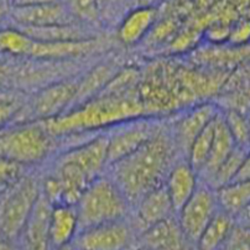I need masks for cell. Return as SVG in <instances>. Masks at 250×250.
Here are the masks:
<instances>
[{"mask_svg":"<svg viewBox=\"0 0 250 250\" xmlns=\"http://www.w3.org/2000/svg\"><path fill=\"white\" fill-rule=\"evenodd\" d=\"M176 143L173 135L160 129L143 147L112 167V180L126 201L138 205L145 194L165 185L172 168Z\"/></svg>","mask_w":250,"mask_h":250,"instance_id":"obj_1","label":"cell"},{"mask_svg":"<svg viewBox=\"0 0 250 250\" xmlns=\"http://www.w3.org/2000/svg\"><path fill=\"white\" fill-rule=\"evenodd\" d=\"M144 110V103L131 93L98 96L59 117L42 120L41 125L53 138L140 119Z\"/></svg>","mask_w":250,"mask_h":250,"instance_id":"obj_2","label":"cell"},{"mask_svg":"<svg viewBox=\"0 0 250 250\" xmlns=\"http://www.w3.org/2000/svg\"><path fill=\"white\" fill-rule=\"evenodd\" d=\"M126 201L110 177L101 176L87 187L78 202V233L101 224L123 221L128 210Z\"/></svg>","mask_w":250,"mask_h":250,"instance_id":"obj_3","label":"cell"},{"mask_svg":"<svg viewBox=\"0 0 250 250\" xmlns=\"http://www.w3.org/2000/svg\"><path fill=\"white\" fill-rule=\"evenodd\" d=\"M52 136L41 123L26 125L0 135V159L15 164L39 163L47 156Z\"/></svg>","mask_w":250,"mask_h":250,"instance_id":"obj_4","label":"cell"},{"mask_svg":"<svg viewBox=\"0 0 250 250\" xmlns=\"http://www.w3.org/2000/svg\"><path fill=\"white\" fill-rule=\"evenodd\" d=\"M40 194L38 182L32 178H26L0 203V231L5 239H15L22 234Z\"/></svg>","mask_w":250,"mask_h":250,"instance_id":"obj_5","label":"cell"},{"mask_svg":"<svg viewBox=\"0 0 250 250\" xmlns=\"http://www.w3.org/2000/svg\"><path fill=\"white\" fill-rule=\"evenodd\" d=\"M218 210L216 191L202 182L188 202L177 213L178 226L194 249L201 234Z\"/></svg>","mask_w":250,"mask_h":250,"instance_id":"obj_6","label":"cell"},{"mask_svg":"<svg viewBox=\"0 0 250 250\" xmlns=\"http://www.w3.org/2000/svg\"><path fill=\"white\" fill-rule=\"evenodd\" d=\"M156 124L139 119L123 123V128L108 135V167L130 156L160 131Z\"/></svg>","mask_w":250,"mask_h":250,"instance_id":"obj_7","label":"cell"},{"mask_svg":"<svg viewBox=\"0 0 250 250\" xmlns=\"http://www.w3.org/2000/svg\"><path fill=\"white\" fill-rule=\"evenodd\" d=\"M131 243V228L124 221H118L80 231L72 247L75 250H129Z\"/></svg>","mask_w":250,"mask_h":250,"instance_id":"obj_8","label":"cell"},{"mask_svg":"<svg viewBox=\"0 0 250 250\" xmlns=\"http://www.w3.org/2000/svg\"><path fill=\"white\" fill-rule=\"evenodd\" d=\"M59 160L76 165L91 181H94L108 167V135L97 136L81 146L68 150Z\"/></svg>","mask_w":250,"mask_h":250,"instance_id":"obj_9","label":"cell"},{"mask_svg":"<svg viewBox=\"0 0 250 250\" xmlns=\"http://www.w3.org/2000/svg\"><path fill=\"white\" fill-rule=\"evenodd\" d=\"M219 112L221 109L210 103H203L187 112L178 120L172 131L177 149L182 150L187 156L194 139L216 119Z\"/></svg>","mask_w":250,"mask_h":250,"instance_id":"obj_10","label":"cell"},{"mask_svg":"<svg viewBox=\"0 0 250 250\" xmlns=\"http://www.w3.org/2000/svg\"><path fill=\"white\" fill-rule=\"evenodd\" d=\"M52 207L47 198L41 193L22 230L24 250H53L50 237Z\"/></svg>","mask_w":250,"mask_h":250,"instance_id":"obj_11","label":"cell"},{"mask_svg":"<svg viewBox=\"0 0 250 250\" xmlns=\"http://www.w3.org/2000/svg\"><path fill=\"white\" fill-rule=\"evenodd\" d=\"M141 250H194L187 240L177 218L172 217L151 227L140 234Z\"/></svg>","mask_w":250,"mask_h":250,"instance_id":"obj_12","label":"cell"},{"mask_svg":"<svg viewBox=\"0 0 250 250\" xmlns=\"http://www.w3.org/2000/svg\"><path fill=\"white\" fill-rule=\"evenodd\" d=\"M69 11L63 4L35 3L16 6L13 9V16L19 26H53L71 24Z\"/></svg>","mask_w":250,"mask_h":250,"instance_id":"obj_13","label":"cell"},{"mask_svg":"<svg viewBox=\"0 0 250 250\" xmlns=\"http://www.w3.org/2000/svg\"><path fill=\"white\" fill-rule=\"evenodd\" d=\"M176 214L165 185L152 189L138 203L136 219L140 234Z\"/></svg>","mask_w":250,"mask_h":250,"instance_id":"obj_14","label":"cell"},{"mask_svg":"<svg viewBox=\"0 0 250 250\" xmlns=\"http://www.w3.org/2000/svg\"><path fill=\"white\" fill-rule=\"evenodd\" d=\"M77 88L78 83L64 82L43 89L35 99V115L42 120H48L63 114L67 108L72 106Z\"/></svg>","mask_w":250,"mask_h":250,"instance_id":"obj_15","label":"cell"},{"mask_svg":"<svg viewBox=\"0 0 250 250\" xmlns=\"http://www.w3.org/2000/svg\"><path fill=\"white\" fill-rule=\"evenodd\" d=\"M201 182L198 173L187 163H177L172 166L165 181V187L177 214L189 198L197 191Z\"/></svg>","mask_w":250,"mask_h":250,"instance_id":"obj_16","label":"cell"},{"mask_svg":"<svg viewBox=\"0 0 250 250\" xmlns=\"http://www.w3.org/2000/svg\"><path fill=\"white\" fill-rule=\"evenodd\" d=\"M77 234L78 216L76 206H53L50 222V237L53 249L72 245Z\"/></svg>","mask_w":250,"mask_h":250,"instance_id":"obj_17","label":"cell"},{"mask_svg":"<svg viewBox=\"0 0 250 250\" xmlns=\"http://www.w3.org/2000/svg\"><path fill=\"white\" fill-rule=\"evenodd\" d=\"M235 147L237 145H235L234 139L231 138L226 122H224L223 114L221 112L216 119V131H214V139H213L209 156H208L205 167L198 175L202 177L203 184H208L210 181V178L216 173L219 166L228 159V156L234 151Z\"/></svg>","mask_w":250,"mask_h":250,"instance_id":"obj_18","label":"cell"},{"mask_svg":"<svg viewBox=\"0 0 250 250\" xmlns=\"http://www.w3.org/2000/svg\"><path fill=\"white\" fill-rule=\"evenodd\" d=\"M157 19V10L151 6H143L125 16L118 30V38L125 45H135L146 36Z\"/></svg>","mask_w":250,"mask_h":250,"instance_id":"obj_19","label":"cell"},{"mask_svg":"<svg viewBox=\"0 0 250 250\" xmlns=\"http://www.w3.org/2000/svg\"><path fill=\"white\" fill-rule=\"evenodd\" d=\"M96 46V41H62V42H40L32 43L30 56L36 59H66L76 57L91 52Z\"/></svg>","mask_w":250,"mask_h":250,"instance_id":"obj_20","label":"cell"},{"mask_svg":"<svg viewBox=\"0 0 250 250\" xmlns=\"http://www.w3.org/2000/svg\"><path fill=\"white\" fill-rule=\"evenodd\" d=\"M235 226V219L219 208L201 234L196 244V250H219Z\"/></svg>","mask_w":250,"mask_h":250,"instance_id":"obj_21","label":"cell"},{"mask_svg":"<svg viewBox=\"0 0 250 250\" xmlns=\"http://www.w3.org/2000/svg\"><path fill=\"white\" fill-rule=\"evenodd\" d=\"M219 208L237 218L250 205V181L231 182L216 191Z\"/></svg>","mask_w":250,"mask_h":250,"instance_id":"obj_22","label":"cell"},{"mask_svg":"<svg viewBox=\"0 0 250 250\" xmlns=\"http://www.w3.org/2000/svg\"><path fill=\"white\" fill-rule=\"evenodd\" d=\"M113 77H114V75L110 71V67H97L82 82L78 83L77 93H76V98L73 101L72 105L77 104V106H81L87 103V102L96 98V94L98 92L103 91L105 85L113 80ZM77 106H75V108H77Z\"/></svg>","mask_w":250,"mask_h":250,"instance_id":"obj_23","label":"cell"},{"mask_svg":"<svg viewBox=\"0 0 250 250\" xmlns=\"http://www.w3.org/2000/svg\"><path fill=\"white\" fill-rule=\"evenodd\" d=\"M221 113V112H219ZM218 117V115H217ZM216 117V119H217ZM216 119L213 120L207 128L194 139L191 147L187 154V163L192 168L200 175L202 168L205 167L207 159L209 156L210 149H212L213 139H214V131H216Z\"/></svg>","mask_w":250,"mask_h":250,"instance_id":"obj_24","label":"cell"},{"mask_svg":"<svg viewBox=\"0 0 250 250\" xmlns=\"http://www.w3.org/2000/svg\"><path fill=\"white\" fill-rule=\"evenodd\" d=\"M248 151H249V150L242 149V147L238 146L235 147L234 151L231 152L228 156V159L219 166L218 170L216 171V173H214L213 177L210 178V181L206 185H208L210 188L217 191V189L231 184L233 180H234L235 175L238 173V170H239L240 165H242L243 160H244Z\"/></svg>","mask_w":250,"mask_h":250,"instance_id":"obj_25","label":"cell"},{"mask_svg":"<svg viewBox=\"0 0 250 250\" xmlns=\"http://www.w3.org/2000/svg\"><path fill=\"white\" fill-rule=\"evenodd\" d=\"M222 114L231 138L234 139L235 145L242 149L250 150V128L248 115L239 109L231 108L222 112Z\"/></svg>","mask_w":250,"mask_h":250,"instance_id":"obj_26","label":"cell"},{"mask_svg":"<svg viewBox=\"0 0 250 250\" xmlns=\"http://www.w3.org/2000/svg\"><path fill=\"white\" fill-rule=\"evenodd\" d=\"M34 40L19 29H8L0 31V50L15 55L30 56Z\"/></svg>","mask_w":250,"mask_h":250,"instance_id":"obj_27","label":"cell"},{"mask_svg":"<svg viewBox=\"0 0 250 250\" xmlns=\"http://www.w3.org/2000/svg\"><path fill=\"white\" fill-rule=\"evenodd\" d=\"M228 42L233 47H247L250 43V19L242 16L230 26Z\"/></svg>","mask_w":250,"mask_h":250,"instance_id":"obj_28","label":"cell"},{"mask_svg":"<svg viewBox=\"0 0 250 250\" xmlns=\"http://www.w3.org/2000/svg\"><path fill=\"white\" fill-rule=\"evenodd\" d=\"M219 250H250V229L235 226Z\"/></svg>","mask_w":250,"mask_h":250,"instance_id":"obj_29","label":"cell"},{"mask_svg":"<svg viewBox=\"0 0 250 250\" xmlns=\"http://www.w3.org/2000/svg\"><path fill=\"white\" fill-rule=\"evenodd\" d=\"M19 171V164L11 163V161H8V160L0 159V182L13 180L14 177L18 176Z\"/></svg>","mask_w":250,"mask_h":250,"instance_id":"obj_30","label":"cell"},{"mask_svg":"<svg viewBox=\"0 0 250 250\" xmlns=\"http://www.w3.org/2000/svg\"><path fill=\"white\" fill-rule=\"evenodd\" d=\"M250 181V150L245 155L244 160H243L242 165H240L238 173L235 175L233 182H244Z\"/></svg>","mask_w":250,"mask_h":250,"instance_id":"obj_31","label":"cell"},{"mask_svg":"<svg viewBox=\"0 0 250 250\" xmlns=\"http://www.w3.org/2000/svg\"><path fill=\"white\" fill-rule=\"evenodd\" d=\"M15 113V105L8 103H0V126L11 119Z\"/></svg>","mask_w":250,"mask_h":250,"instance_id":"obj_32","label":"cell"},{"mask_svg":"<svg viewBox=\"0 0 250 250\" xmlns=\"http://www.w3.org/2000/svg\"><path fill=\"white\" fill-rule=\"evenodd\" d=\"M235 224L250 229V205L235 218Z\"/></svg>","mask_w":250,"mask_h":250,"instance_id":"obj_33","label":"cell"},{"mask_svg":"<svg viewBox=\"0 0 250 250\" xmlns=\"http://www.w3.org/2000/svg\"><path fill=\"white\" fill-rule=\"evenodd\" d=\"M53 250H75V249H73L72 245H66V247L56 248V249H53Z\"/></svg>","mask_w":250,"mask_h":250,"instance_id":"obj_34","label":"cell"},{"mask_svg":"<svg viewBox=\"0 0 250 250\" xmlns=\"http://www.w3.org/2000/svg\"><path fill=\"white\" fill-rule=\"evenodd\" d=\"M248 122H249V128H250V109H249V112H248Z\"/></svg>","mask_w":250,"mask_h":250,"instance_id":"obj_35","label":"cell"},{"mask_svg":"<svg viewBox=\"0 0 250 250\" xmlns=\"http://www.w3.org/2000/svg\"><path fill=\"white\" fill-rule=\"evenodd\" d=\"M194 250H196V249H194Z\"/></svg>","mask_w":250,"mask_h":250,"instance_id":"obj_36","label":"cell"}]
</instances>
